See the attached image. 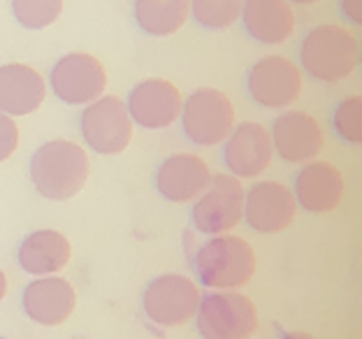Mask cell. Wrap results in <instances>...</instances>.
I'll use <instances>...</instances> for the list:
<instances>
[{
  "label": "cell",
  "instance_id": "1",
  "mask_svg": "<svg viewBox=\"0 0 362 339\" xmlns=\"http://www.w3.org/2000/svg\"><path fill=\"white\" fill-rule=\"evenodd\" d=\"M88 156L70 139H52L30 156V181L35 191L54 202L72 200L88 181Z\"/></svg>",
  "mask_w": 362,
  "mask_h": 339
},
{
  "label": "cell",
  "instance_id": "2",
  "mask_svg": "<svg viewBox=\"0 0 362 339\" xmlns=\"http://www.w3.org/2000/svg\"><path fill=\"white\" fill-rule=\"evenodd\" d=\"M360 63V45L353 33L334 23H320L304 35L300 65L311 79L337 84L346 79Z\"/></svg>",
  "mask_w": 362,
  "mask_h": 339
},
{
  "label": "cell",
  "instance_id": "3",
  "mask_svg": "<svg viewBox=\"0 0 362 339\" xmlns=\"http://www.w3.org/2000/svg\"><path fill=\"white\" fill-rule=\"evenodd\" d=\"M195 272L211 291H237L256 275V253L244 237L216 235L195 253Z\"/></svg>",
  "mask_w": 362,
  "mask_h": 339
},
{
  "label": "cell",
  "instance_id": "4",
  "mask_svg": "<svg viewBox=\"0 0 362 339\" xmlns=\"http://www.w3.org/2000/svg\"><path fill=\"white\" fill-rule=\"evenodd\" d=\"M195 326L202 339H249L258 330V309L240 291H211L200 297Z\"/></svg>",
  "mask_w": 362,
  "mask_h": 339
},
{
  "label": "cell",
  "instance_id": "5",
  "mask_svg": "<svg viewBox=\"0 0 362 339\" xmlns=\"http://www.w3.org/2000/svg\"><path fill=\"white\" fill-rule=\"evenodd\" d=\"M181 130L197 146H216L226 142L235 128L233 100L218 88H195L181 105Z\"/></svg>",
  "mask_w": 362,
  "mask_h": 339
},
{
  "label": "cell",
  "instance_id": "6",
  "mask_svg": "<svg viewBox=\"0 0 362 339\" xmlns=\"http://www.w3.org/2000/svg\"><path fill=\"white\" fill-rule=\"evenodd\" d=\"M200 288L186 275H160L146 284L142 309L151 323L160 328H181L195 318Z\"/></svg>",
  "mask_w": 362,
  "mask_h": 339
},
{
  "label": "cell",
  "instance_id": "7",
  "mask_svg": "<svg viewBox=\"0 0 362 339\" xmlns=\"http://www.w3.org/2000/svg\"><path fill=\"white\" fill-rule=\"evenodd\" d=\"M79 130L90 151L100 156H117L126 151L133 139V121L126 103L117 96H100L86 105L79 117Z\"/></svg>",
  "mask_w": 362,
  "mask_h": 339
},
{
  "label": "cell",
  "instance_id": "8",
  "mask_svg": "<svg viewBox=\"0 0 362 339\" xmlns=\"http://www.w3.org/2000/svg\"><path fill=\"white\" fill-rule=\"evenodd\" d=\"M244 214V186L233 175H211L209 186L195 197L191 219L197 233L228 235L240 226Z\"/></svg>",
  "mask_w": 362,
  "mask_h": 339
},
{
  "label": "cell",
  "instance_id": "9",
  "mask_svg": "<svg viewBox=\"0 0 362 339\" xmlns=\"http://www.w3.org/2000/svg\"><path fill=\"white\" fill-rule=\"evenodd\" d=\"M52 93L65 105H90L105 96L107 70L95 56L84 52H70L54 63L52 74Z\"/></svg>",
  "mask_w": 362,
  "mask_h": 339
},
{
  "label": "cell",
  "instance_id": "10",
  "mask_svg": "<svg viewBox=\"0 0 362 339\" xmlns=\"http://www.w3.org/2000/svg\"><path fill=\"white\" fill-rule=\"evenodd\" d=\"M251 100L265 110H284L302 93V72L286 56H262L246 74Z\"/></svg>",
  "mask_w": 362,
  "mask_h": 339
},
{
  "label": "cell",
  "instance_id": "11",
  "mask_svg": "<svg viewBox=\"0 0 362 339\" xmlns=\"http://www.w3.org/2000/svg\"><path fill=\"white\" fill-rule=\"evenodd\" d=\"M295 217H298V202L293 191L279 181H258L249 191H244L242 219L256 233H284L293 226Z\"/></svg>",
  "mask_w": 362,
  "mask_h": 339
},
{
  "label": "cell",
  "instance_id": "12",
  "mask_svg": "<svg viewBox=\"0 0 362 339\" xmlns=\"http://www.w3.org/2000/svg\"><path fill=\"white\" fill-rule=\"evenodd\" d=\"M181 93L168 79H144L130 88L126 110L133 123L144 130H163L172 126L181 114Z\"/></svg>",
  "mask_w": 362,
  "mask_h": 339
},
{
  "label": "cell",
  "instance_id": "13",
  "mask_svg": "<svg viewBox=\"0 0 362 339\" xmlns=\"http://www.w3.org/2000/svg\"><path fill=\"white\" fill-rule=\"evenodd\" d=\"M274 156L272 139L265 126L256 121H242L233 128L223 146V163L237 179L262 175Z\"/></svg>",
  "mask_w": 362,
  "mask_h": 339
},
{
  "label": "cell",
  "instance_id": "14",
  "mask_svg": "<svg viewBox=\"0 0 362 339\" xmlns=\"http://www.w3.org/2000/svg\"><path fill=\"white\" fill-rule=\"evenodd\" d=\"M272 149L281 156L286 163H309L323 149V130L318 121L307 112L288 110L279 114L272 123Z\"/></svg>",
  "mask_w": 362,
  "mask_h": 339
},
{
  "label": "cell",
  "instance_id": "15",
  "mask_svg": "<svg viewBox=\"0 0 362 339\" xmlns=\"http://www.w3.org/2000/svg\"><path fill=\"white\" fill-rule=\"evenodd\" d=\"M209 181V165L195 154H172L156 170V191L177 205L200 197Z\"/></svg>",
  "mask_w": 362,
  "mask_h": 339
},
{
  "label": "cell",
  "instance_id": "16",
  "mask_svg": "<svg viewBox=\"0 0 362 339\" xmlns=\"http://www.w3.org/2000/svg\"><path fill=\"white\" fill-rule=\"evenodd\" d=\"M23 311L33 323L61 326L77 307V293L70 281L61 277H37L23 288Z\"/></svg>",
  "mask_w": 362,
  "mask_h": 339
},
{
  "label": "cell",
  "instance_id": "17",
  "mask_svg": "<svg viewBox=\"0 0 362 339\" xmlns=\"http://www.w3.org/2000/svg\"><path fill=\"white\" fill-rule=\"evenodd\" d=\"M344 195L341 172L325 161H309L295 175L293 197L298 207L309 214L334 212Z\"/></svg>",
  "mask_w": 362,
  "mask_h": 339
},
{
  "label": "cell",
  "instance_id": "18",
  "mask_svg": "<svg viewBox=\"0 0 362 339\" xmlns=\"http://www.w3.org/2000/svg\"><path fill=\"white\" fill-rule=\"evenodd\" d=\"M47 98V84L26 63L0 65V112L7 117H28Z\"/></svg>",
  "mask_w": 362,
  "mask_h": 339
},
{
  "label": "cell",
  "instance_id": "19",
  "mask_svg": "<svg viewBox=\"0 0 362 339\" xmlns=\"http://www.w3.org/2000/svg\"><path fill=\"white\" fill-rule=\"evenodd\" d=\"M242 23L260 45H284L295 33V12L288 0H244Z\"/></svg>",
  "mask_w": 362,
  "mask_h": 339
},
{
  "label": "cell",
  "instance_id": "20",
  "mask_svg": "<svg viewBox=\"0 0 362 339\" xmlns=\"http://www.w3.org/2000/svg\"><path fill=\"white\" fill-rule=\"evenodd\" d=\"M72 246L68 237L61 235L59 230H33L30 235L21 239L16 260L23 272L33 277H52L61 272L70 263Z\"/></svg>",
  "mask_w": 362,
  "mask_h": 339
},
{
  "label": "cell",
  "instance_id": "21",
  "mask_svg": "<svg viewBox=\"0 0 362 339\" xmlns=\"http://www.w3.org/2000/svg\"><path fill=\"white\" fill-rule=\"evenodd\" d=\"M191 0H135L133 16L139 30L151 38L175 35L186 26Z\"/></svg>",
  "mask_w": 362,
  "mask_h": 339
},
{
  "label": "cell",
  "instance_id": "22",
  "mask_svg": "<svg viewBox=\"0 0 362 339\" xmlns=\"http://www.w3.org/2000/svg\"><path fill=\"white\" fill-rule=\"evenodd\" d=\"M244 0H191V16L207 30H226L242 16Z\"/></svg>",
  "mask_w": 362,
  "mask_h": 339
},
{
  "label": "cell",
  "instance_id": "23",
  "mask_svg": "<svg viewBox=\"0 0 362 339\" xmlns=\"http://www.w3.org/2000/svg\"><path fill=\"white\" fill-rule=\"evenodd\" d=\"M63 12V0H12V16L21 28H49Z\"/></svg>",
  "mask_w": 362,
  "mask_h": 339
},
{
  "label": "cell",
  "instance_id": "24",
  "mask_svg": "<svg viewBox=\"0 0 362 339\" xmlns=\"http://www.w3.org/2000/svg\"><path fill=\"white\" fill-rule=\"evenodd\" d=\"M332 130L349 144L362 142V98L349 96L334 105L332 110Z\"/></svg>",
  "mask_w": 362,
  "mask_h": 339
},
{
  "label": "cell",
  "instance_id": "25",
  "mask_svg": "<svg viewBox=\"0 0 362 339\" xmlns=\"http://www.w3.org/2000/svg\"><path fill=\"white\" fill-rule=\"evenodd\" d=\"M19 149V126L12 117L0 112V163L7 161Z\"/></svg>",
  "mask_w": 362,
  "mask_h": 339
},
{
  "label": "cell",
  "instance_id": "26",
  "mask_svg": "<svg viewBox=\"0 0 362 339\" xmlns=\"http://www.w3.org/2000/svg\"><path fill=\"white\" fill-rule=\"evenodd\" d=\"M339 12L351 26L362 23V0H339Z\"/></svg>",
  "mask_w": 362,
  "mask_h": 339
},
{
  "label": "cell",
  "instance_id": "27",
  "mask_svg": "<svg viewBox=\"0 0 362 339\" xmlns=\"http://www.w3.org/2000/svg\"><path fill=\"white\" fill-rule=\"evenodd\" d=\"M279 339H314V337L307 335V333H286V335H281Z\"/></svg>",
  "mask_w": 362,
  "mask_h": 339
},
{
  "label": "cell",
  "instance_id": "28",
  "mask_svg": "<svg viewBox=\"0 0 362 339\" xmlns=\"http://www.w3.org/2000/svg\"><path fill=\"white\" fill-rule=\"evenodd\" d=\"M5 293H7V277H5V272L0 270V302H3Z\"/></svg>",
  "mask_w": 362,
  "mask_h": 339
},
{
  "label": "cell",
  "instance_id": "29",
  "mask_svg": "<svg viewBox=\"0 0 362 339\" xmlns=\"http://www.w3.org/2000/svg\"><path fill=\"white\" fill-rule=\"evenodd\" d=\"M291 5H314V3H318V0H288Z\"/></svg>",
  "mask_w": 362,
  "mask_h": 339
}]
</instances>
